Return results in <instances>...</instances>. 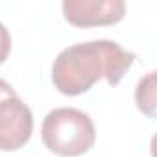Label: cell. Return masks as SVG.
Here are the masks:
<instances>
[{
    "label": "cell",
    "instance_id": "5",
    "mask_svg": "<svg viewBox=\"0 0 157 157\" xmlns=\"http://www.w3.org/2000/svg\"><path fill=\"white\" fill-rule=\"evenodd\" d=\"M155 93H157V72H148L144 78H140L137 89H135V102L139 111H142L146 117H155Z\"/></svg>",
    "mask_w": 157,
    "mask_h": 157
},
{
    "label": "cell",
    "instance_id": "1",
    "mask_svg": "<svg viewBox=\"0 0 157 157\" xmlns=\"http://www.w3.org/2000/svg\"><path fill=\"white\" fill-rule=\"evenodd\" d=\"M135 54L124 50L115 41H89L72 44L57 54L52 65V82L65 96L87 93L98 80L105 78L109 85H118L131 68Z\"/></svg>",
    "mask_w": 157,
    "mask_h": 157
},
{
    "label": "cell",
    "instance_id": "2",
    "mask_svg": "<svg viewBox=\"0 0 157 157\" xmlns=\"http://www.w3.org/2000/svg\"><path fill=\"white\" fill-rule=\"evenodd\" d=\"M44 146L61 157H78L87 153L96 140L93 118L76 107L52 109L41 126Z\"/></svg>",
    "mask_w": 157,
    "mask_h": 157
},
{
    "label": "cell",
    "instance_id": "3",
    "mask_svg": "<svg viewBox=\"0 0 157 157\" xmlns=\"http://www.w3.org/2000/svg\"><path fill=\"white\" fill-rule=\"evenodd\" d=\"M32 131L33 115L17 93L0 100V150H21L30 140Z\"/></svg>",
    "mask_w": 157,
    "mask_h": 157
},
{
    "label": "cell",
    "instance_id": "7",
    "mask_svg": "<svg viewBox=\"0 0 157 157\" xmlns=\"http://www.w3.org/2000/svg\"><path fill=\"white\" fill-rule=\"evenodd\" d=\"M11 94H15V89H13L6 80H2V78H0V100L6 98V96H11Z\"/></svg>",
    "mask_w": 157,
    "mask_h": 157
},
{
    "label": "cell",
    "instance_id": "6",
    "mask_svg": "<svg viewBox=\"0 0 157 157\" xmlns=\"http://www.w3.org/2000/svg\"><path fill=\"white\" fill-rule=\"evenodd\" d=\"M11 52V35L6 30V26L0 22V65H2Z\"/></svg>",
    "mask_w": 157,
    "mask_h": 157
},
{
    "label": "cell",
    "instance_id": "4",
    "mask_svg": "<svg viewBox=\"0 0 157 157\" xmlns=\"http://www.w3.org/2000/svg\"><path fill=\"white\" fill-rule=\"evenodd\" d=\"M126 4L122 0H65L63 15L78 28L111 26L124 19Z\"/></svg>",
    "mask_w": 157,
    "mask_h": 157
}]
</instances>
